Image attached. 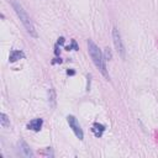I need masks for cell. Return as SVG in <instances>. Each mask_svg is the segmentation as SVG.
Listing matches in <instances>:
<instances>
[{"label": "cell", "mask_w": 158, "mask_h": 158, "mask_svg": "<svg viewBox=\"0 0 158 158\" xmlns=\"http://www.w3.org/2000/svg\"><path fill=\"white\" fill-rule=\"evenodd\" d=\"M22 58H25V53L21 49H12V51H10V56H9L10 63H14V62H16L19 59H22Z\"/></svg>", "instance_id": "8"}, {"label": "cell", "mask_w": 158, "mask_h": 158, "mask_svg": "<svg viewBox=\"0 0 158 158\" xmlns=\"http://www.w3.org/2000/svg\"><path fill=\"white\" fill-rule=\"evenodd\" d=\"M0 123H1V126L5 127V128L10 127V118L7 117V115H6L5 112H1V114H0Z\"/></svg>", "instance_id": "10"}, {"label": "cell", "mask_w": 158, "mask_h": 158, "mask_svg": "<svg viewBox=\"0 0 158 158\" xmlns=\"http://www.w3.org/2000/svg\"><path fill=\"white\" fill-rule=\"evenodd\" d=\"M59 53H60V49L58 48V44L56 43V46H54V54L58 57V56H59Z\"/></svg>", "instance_id": "15"}, {"label": "cell", "mask_w": 158, "mask_h": 158, "mask_svg": "<svg viewBox=\"0 0 158 158\" xmlns=\"http://www.w3.org/2000/svg\"><path fill=\"white\" fill-rule=\"evenodd\" d=\"M19 148H20L22 156H25V157H33V152L31 151L30 146L23 139H20L19 141Z\"/></svg>", "instance_id": "6"}, {"label": "cell", "mask_w": 158, "mask_h": 158, "mask_svg": "<svg viewBox=\"0 0 158 158\" xmlns=\"http://www.w3.org/2000/svg\"><path fill=\"white\" fill-rule=\"evenodd\" d=\"M42 125H43V120H42L41 117H37V118L31 120V121L27 123V128L31 130V131L38 132V131H41V128H42Z\"/></svg>", "instance_id": "5"}, {"label": "cell", "mask_w": 158, "mask_h": 158, "mask_svg": "<svg viewBox=\"0 0 158 158\" xmlns=\"http://www.w3.org/2000/svg\"><path fill=\"white\" fill-rule=\"evenodd\" d=\"M56 63H62V59L60 58H54L52 60V64H56Z\"/></svg>", "instance_id": "16"}, {"label": "cell", "mask_w": 158, "mask_h": 158, "mask_svg": "<svg viewBox=\"0 0 158 158\" xmlns=\"http://www.w3.org/2000/svg\"><path fill=\"white\" fill-rule=\"evenodd\" d=\"M106 127L102 125V123H99V122H94L93 126H91V132L94 133L95 137H101L105 132Z\"/></svg>", "instance_id": "7"}, {"label": "cell", "mask_w": 158, "mask_h": 158, "mask_svg": "<svg viewBox=\"0 0 158 158\" xmlns=\"http://www.w3.org/2000/svg\"><path fill=\"white\" fill-rule=\"evenodd\" d=\"M67 74H68V75H74L75 72H74L73 69H68V70H67Z\"/></svg>", "instance_id": "17"}, {"label": "cell", "mask_w": 158, "mask_h": 158, "mask_svg": "<svg viewBox=\"0 0 158 158\" xmlns=\"http://www.w3.org/2000/svg\"><path fill=\"white\" fill-rule=\"evenodd\" d=\"M11 5H12V9L15 10L16 15L19 16L21 23L23 25V27H25L26 31L28 32V35L36 38V37H37V32H36V30H35L33 22L31 21V19H30V16L27 15V12H26V10L23 9V6H22L17 0H11Z\"/></svg>", "instance_id": "2"}, {"label": "cell", "mask_w": 158, "mask_h": 158, "mask_svg": "<svg viewBox=\"0 0 158 158\" xmlns=\"http://www.w3.org/2000/svg\"><path fill=\"white\" fill-rule=\"evenodd\" d=\"M90 78H91V75L88 74V75H86V79H88V83H86V91L90 90Z\"/></svg>", "instance_id": "13"}, {"label": "cell", "mask_w": 158, "mask_h": 158, "mask_svg": "<svg viewBox=\"0 0 158 158\" xmlns=\"http://www.w3.org/2000/svg\"><path fill=\"white\" fill-rule=\"evenodd\" d=\"M86 44H88V52H89V56H90L93 63H94L95 67L100 70V73L109 80V73H107L106 64H105L106 60L104 59V54H102V52L99 49V47L96 46V43H95L93 40H88Z\"/></svg>", "instance_id": "1"}, {"label": "cell", "mask_w": 158, "mask_h": 158, "mask_svg": "<svg viewBox=\"0 0 158 158\" xmlns=\"http://www.w3.org/2000/svg\"><path fill=\"white\" fill-rule=\"evenodd\" d=\"M48 104L52 109L56 107L57 105V94H56V90L54 88H49L48 89Z\"/></svg>", "instance_id": "9"}, {"label": "cell", "mask_w": 158, "mask_h": 158, "mask_svg": "<svg viewBox=\"0 0 158 158\" xmlns=\"http://www.w3.org/2000/svg\"><path fill=\"white\" fill-rule=\"evenodd\" d=\"M112 41H114L116 52L118 53V56H120L122 59H125V57H126V49H125L122 38H121V33H120V31L117 30V27H114V28H112Z\"/></svg>", "instance_id": "3"}, {"label": "cell", "mask_w": 158, "mask_h": 158, "mask_svg": "<svg viewBox=\"0 0 158 158\" xmlns=\"http://www.w3.org/2000/svg\"><path fill=\"white\" fill-rule=\"evenodd\" d=\"M65 49H67V51H78V49H79V47H78V44H77L75 40H72L70 44H69V46H67V47H65Z\"/></svg>", "instance_id": "11"}, {"label": "cell", "mask_w": 158, "mask_h": 158, "mask_svg": "<svg viewBox=\"0 0 158 158\" xmlns=\"http://www.w3.org/2000/svg\"><path fill=\"white\" fill-rule=\"evenodd\" d=\"M104 59H105V60H110V59H111V51H110V48H105Z\"/></svg>", "instance_id": "12"}, {"label": "cell", "mask_w": 158, "mask_h": 158, "mask_svg": "<svg viewBox=\"0 0 158 158\" xmlns=\"http://www.w3.org/2000/svg\"><path fill=\"white\" fill-rule=\"evenodd\" d=\"M67 122H68L69 127L73 130L74 135H75L79 139H83V138H84V133H83V130H81V127H80V125H79V122H78V120H77V117L73 116V115H68V116H67Z\"/></svg>", "instance_id": "4"}, {"label": "cell", "mask_w": 158, "mask_h": 158, "mask_svg": "<svg viewBox=\"0 0 158 158\" xmlns=\"http://www.w3.org/2000/svg\"><path fill=\"white\" fill-rule=\"evenodd\" d=\"M57 44L58 46H63L64 44V37H59L58 41H57Z\"/></svg>", "instance_id": "14"}]
</instances>
